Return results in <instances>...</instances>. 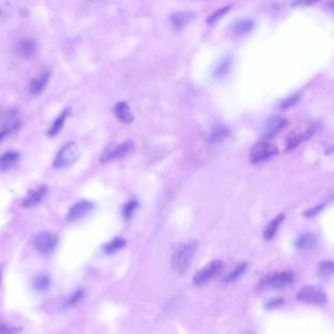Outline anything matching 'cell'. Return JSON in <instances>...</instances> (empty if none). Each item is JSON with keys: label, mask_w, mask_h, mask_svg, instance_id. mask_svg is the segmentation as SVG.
<instances>
[{"label": "cell", "mask_w": 334, "mask_h": 334, "mask_svg": "<svg viewBox=\"0 0 334 334\" xmlns=\"http://www.w3.org/2000/svg\"><path fill=\"white\" fill-rule=\"evenodd\" d=\"M126 240H124L123 238H115L112 241L109 242L108 244L105 245L104 247V250L107 254H113L115 252H117L120 250H122L125 246H126Z\"/></svg>", "instance_id": "25"}, {"label": "cell", "mask_w": 334, "mask_h": 334, "mask_svg": "<svg viewBox=\"0 0 334 334\" xmlns=\"http://www.w3.org/2000/svg\"><path fill=\"white\" fill-rule=\"evenodd\" d=\"M318 274L323 278H329L334 275V262L323 261L318 266Z\"/></svg>", "instance_id": "26"}, {"label": "cell", "mask_w": 334, "mask_h": 334, "mask_svg": "<svg viewBox=\"0 0 334 334\" xmlns=\"http://www.w3.org/2000/svg\"><path fill=\"white\" fill-rule=\"evenodd\" d=\"M300 98V94L299 93H295L287 98H285L284 100H282L279 104V108L280 109H287L289 107H291L292 105H294Z\"/></svg>", "instance_id": "31"}, {"label": "cell", "mask_w": 334, "mask_h": 334, "mask_svg": "<svg viewBox=\"0 0 334 334\" xmlns=\"http://www.w3.org/2000/svg\"><path fill=\"white\" fill-rule=\"evenodd\" d=\"M316 131L314 125H306L304 127L295 128L286 138L285 152H290L299 146L302 142L311 138Z\"/></svg>", "instance_id": "7"}, {"label": "cell", "mask_w": 334, "mask_h": 334, "mask_svg": "<svg viewBox=\"0 0 334 334\" xmlns=\"http://www.w3.org/2000/svg\"><path fill=\"white\" fill-rule=\"evenodd\" d=\"M254 28V23L250 19H245L237 22L234 26V31L240 36H245L250 33Z\"/></svg>", "instance_id": "23"}, {"label": "cell", "mask_w": 334, "mask_h": 334, "mask_svg": "<svg viewBox=\"0 0 334 334\" xmlns=\"http://www.w3.org/2000/svg\"><path fill=\"white\" fill-rule=\"evenodd\" d=\"M294 275L291 271H280L267 275L259 284L262 290H273L283 288L293 282Z\"/></svg>", "instance_id": "2"}, {"label": "cell", "mask_w": 334, "mask_h": 334, "mask_svg": "<svg viewBox=\"0 0 334 334\" xmlns=\"http://www.w3.org/2000/svg\"><path fill=\"white\" fill-rule=\"evenodd\" d=\"M17 54L22 58H30L32 57L37 51V44L33 39L27 38L21 40L16 46Z\"/></svg>", "instance_id": "13"}, {"label": "cell", "mask_w": 334, "mask_h": 334, "mask_svg": "<svg viewBox=\"0 0 334 334\" xmlns=\"http://www.w3.org/2000/svg\"><path fill=\"white\" fill-rule=\"evenodd\" d=\"M81 153L79 147L74 142H69L65 144L58 152L53 167L55 168H67L72 167L80 158Z\"/></svg>", "instance_id": "5"}, {"label": "cell", "mask_w": 334, "mask_h": 334, "mask_svg": "<svg viewBox=\"0 0 334 334\" xmlns=\"http://www.w3.org/2000/svg\"><path fill=\"white\" fill-rule=\"evenodd\" d=\"M223 268V262L221 260H214L199 270L194 277V282L195 284H203L209 281L212 278L219 274Z\"/></svg>", "instance_id": "10"}, {"label": "cell", "mask_w": 334, "mask_h": 334, "mask_svg": "<svg viewBox=\"0 0 334 334\" xmlns=\"http://www.w3.org/2000/svg\"><path fill=\"white\" fill-rule=\"evenodd\" d=\"M69 112H70V110H69V109L65 110V111H63V112H62V113L54 120V122H53V124H52V126L50 127L49 132H48V135H49L50 137H55L57 134L60 133V131L62 130V128H63L65 122H66V119H67V117H68V115H69Z\"/></svg>", "instance_id": "21"}, {"label": "cell", "mask_w": 334, "mask_h": 334, "mask_svg": "<svg viewBox=\"0 0 334 334\" xmlns=\"http://www.w3.org/2000/svg\"><path fill=\"white\" fill-rule=\"evenodd\" d=\"M138 206H139V202L137 201V199H134V198L130 199L122 207V216L125 219L131 218L135 210L138 208Z\"/></svg>", "instance_id": "27"}, {"label": "cell", "mask_w": 334, "mask_h": 334, "mask_svg": "<svg viewBox=\"0 0 334 334\" xmlns=\"http://www.w3.org/2000/svg\"><path fill=\"white\" fill-rule=\"evenodd\" d=\"M194 15L189 12H178L170 17V22L173 28L177 30L184 28L193 19Z\"/></svg>", "instance_id": "16"}, {"label": "cell", "mask_w": 334, "mask_h": 334, "mask_svg": "<svg viewBox=\"0 0 334 334\" xmlns=\"http://www.w3.org/2000/svg\"><path fill=\"white\" fill-rule=\"evenodd\" d=\"M229 135H230V130L227 126L223 124H217L211 130L209 141L211 144H218V143L223 142L225 139H227Z\"/></svg>", "instance_id": "18"}, {"label": "cell", "mask_w": 334, "mask_h": 334, "mask_svg": "<svg viewBox=\"0 0 334 334\" xmlns=\"http://www.w3.org/2000/svg\"><path fill=\"white\" fill-rule=\"evenodd\" d=\"M135 150V145L131 140L124 141L122 143H111L104 150L100 162L102 164H107L111 161L119 160L126 155L132 153Z\"/></svg>", "instance_id": "3"}, {"label": "cell", "mask_w": 334, "mask_h": 334, "mask_svg": "<svg viewBox=\"0 0 334 334\" xmlns=\"http://www.w3.org/2000/svg\"><path fill=\"white\" fill-rule=\"evenodd\" d=\"M231 5H228V6H225V7H222L220 9H218L216 12H214L213 14H211L209 16V18L207 19V23L208 24H213V23H216L219 19H221L222 17L225 16V14L231 9Z\"/></svg>", "instance_id": "30"}, {"label": "cell", "mask_w": 334, "mask_h": 334, "mask_svg": "<svg viewBox=\"0 0 334 334\" xmlns=\"http://www.w3.org/2000/svg\"><path fill=\"white\" fill-rule=\"evenodd\" d=\"M0 334H16V332L12 327L0 323Z\"/></svg>", "instance_id": "34"}, {"label": "cell", "mask_w": 334, "mask_h": 334, "mask_svg": "<svg viewBox=\"0 0 334 334\" xmlns=\"http://www.w3.org/2000/svg\"><path fill=\"white\" fill-rule=\"evenodd\" d=\"M283 220H284V214L280 213L277 217H275L272 221H270V223L267 225V227L264 230L263 236L266 241H271L276 236L278 229Z\"/></svg>", "instance_id": "19"}, {"label": "cell", "mask_w": 334, "mask_h": 334, "mask_svg": "<svg viewBox=\"0 0 334 334\" xmlns=\"http://www.w3.org/2000/svg\"><path fill=\"white\" fill-rule=\"evenodd\" d=\"M197 247L198 243L195 240H190L175 246L171 257V266L176 273L185 274L187 272Z\"/></svg>", "instance_id": "1"}, {"label": "cell", "mask_w": 334, "mask_h": 334, "mask_svg": "<svg viewBox=\"0 0 334 334\" xmlns=\"http://www.w3.org/2000/svg\"><path fill=\"white\" fill-rule=\"evenodd\" d=\"M330 7H331V9H333L334 11V1H333V2L330 4Z\"/></svg>", "instance_id": "37"}, {"label": "cell", "mask_w": 334, "mask_h": 334, "mask_svg": "<svg viewBox=\"0 0 334 334\" xmlns=\"http://www.w3.org/2000/svg\"><path fill=\"white\" fill-rule=\"evenodd\" d=\"M278 154V149L268 142H259L255 144L250 150V160L252 165H257L265 162Z\"/></svg>", "instance_id": "6"}, {"label": "cell", "mask_w": 334, "mask_h": 334, "mask_svg": "<svg viewBox=\"0 0 334 334\" xmlns=\"http://www.w3.org/2000/svg\"><path fill=\"white\" fill-rule=\"evenodd\" d=\"M316 245V238L309 233H305L298 237L295 242V247L299 250H311Z\"/></svg>", "instance_id": "22"}, {"label": "cell", "mask_w": 334, "mask_h": 334, "mask_svg": "<svg viewBox=\"0 0 334 334\" xmlns=\"http://www.w3.org/2000/svg\"><path fill=\"white\" fill-rule=\"evenodd\" d=\"M319 0H294L292 2V6H309L315 4Z\"/></svg>", "instance_id": "33"}, {"label": "cell", "mask_w": 334, "mask_h": 334, "mask_svg": "<svg viewBox=\"0 0 334 334\" xmlns=\"http://www.w3.org/2000/svg\"><path fill=\"white\" fill-rule=\"evenodd\" d=\"M84 290H82V289H79V290H77L74 294H72L71 296H70V298L67 300V302H66V307H68V308H74V307H76L81 301H82V299L84 298Z\"/></svg>", "instance_id": "29"}, {"label": "cell", "mask_w": 334, "mask_h": 334, "mask_svg": "<svg viewBox=\"0 0 334 334\" xmlns=\"http://www.w3.org/2000/svg\"><path fill=\"white\" fill-rule=\"evenodd\" d=\"M249 264L247 262H242L239 265H237L225 278V281L226 282H233L235 280H237L240 277H242L246 271L248 270Z\"/></svg>", "instance_id": "24"}, {"label": "cell", "mask_w": 334, "mask_h": 334, "mask_svg": "<svg viewBox=\"0 0 334 334\" xmlns=\"http://www.w3.org/2000/svg\"><path fill=\"white\" fill-rule=\"evenodd\" d=\"M33 286L37 290H46L50 286V278L46 275H39L33 280Z\"/></svg>", "instance_id": "28"}, {"label": "cell", "mask_w": 334, "mask_h": 334, "mask_svg": "<svg viewBox=\"0 0 334 334\" xmlns=\"http://www.w3.org/2000/svg\"><path fill=\"white\" fill-rule=\"evenodd\" d=\"M47 191H48V188L45 185H41V186L31 190L28 194V195L25 197V199L23 201V206L28 208V207H31V206L37 204L45 196V195L47 194Z\"/></svg>", "instance_id": "12"}, {"label": "cell", "mask_w": 334, "mask_h": 334, "mask_svg": "<svg viewBox=\"0 0 334 334\" xmlns=\"http://www.w3.org/2000/svg\"><path fill=\"white\" fill-rule=\"evenodd\" d=\"M296 297L301 302L314 304L318 306L325 305L328 301L326 291L321 285H317V284L303 286L298 291Z\"/></svg>", "instance_id": "4"}, {"label": "cell", "mask_w": 334, "mask_h": 334, "mask_svg": "<svg viewBox=\"0 0 334 334\" xmlns=\"http://www.w3.org/2000/svg\"><path fill=\"white\" fill-rule=\"evenodd\" d=\"M57 244L58 238L49 232H40L33 240V246L35 250L45 255L52 253L56 249Z\"/></svg>", "instance_id": "8"}, {"label": "cell", "mask_w": 334, "mask_h": 334, "mask_svg": "<svg viewBox=\"0 0 334 334\" xmlns=\"http://www.w3.org/2000/svg\"><path fill=\"white\" fill-rule=\"evenodd\" d=\"M94 205L91 201L83 199L75 203L69 210L67 215V221L69 222H76L84 218L92 209Z\"/></svg>", "instance_id": "11"}, {"label": "cell", "mask_w": 334, "mask_h": 334, "mask_svg": "<svg viewBox=\"0 0 334 334\" xmlns=\"http://www.w3.org/2000/svg\"><path fill=\"white\" fill-rule=\"evenodd\" d=\"M231 66H232V59L229 56L222 58V60L218 63V65L216 66L214 70V73H213L214 77L217 79H222L226 77L231 70Z\"/></svg>", "instance_id": "20"}, {"label": "cell", "mask_w": 334, "mask_h": 334, "mask_svg": "<svg viewBox=\"0 0 334 334\" xmlns=\"http://www.w3.org/2000/svg\"><path fill=\"white\" fill-rule=\"evenodd\" d=\"M9 131H10V129H5V130H3V131H1L0 132V141L9 133Z\"/></svg>", "instance_id": "36"}, {"label": "cell", "mask_w": 334, "mask_h": 334, "mask_svg": "<svg viewBox=\"0 0 334 334\" xmlns=\"http://www.w3.org/2000/svg\"><path fill=\"white\" fill-rule=\"evenodd\" d=\"M323 205H318V206H316V207H314L313 209H310V210H308L307 212H305V215L306 216H309V217H312V216H315V215H317L320 211H321V209H323Z\"/></svg>", "instance_id": "35"}, {"label": "cell", "mask_w": 334, "mask_h": 334, "mask_svg": "<svg viewBox=\"0 0 334 334\" xmlns=\"http://www.w3.org/2000/svg\"><path fill=\"white\" fill-rule=\"evenodd\" d=\"M50 79V74L49 73H43L42 75L36 77L35 79H33L29 86H28V91L31 95H38L40 94L43 89L45 88V86L48 84V81Z\"/></svg>", "instance_id": "17"}, {"label": "cell", "mask_w": 334, "mask_h": 334, "mask_svg": "<svg viewBox=\"0 0 334 334\" xmlns=\"http://www.w3.org/2000/svg\"><path fill=\"white\" fill-rule=\"evenodd\" d=\"M113 112L116 118L124 123H131L134 120V115L126 102H118L113 108Z\"/></svg>", "instance_id": "14"}, {"label": "cell", "mask_w": 334, "mask_h": 334, "mask_svg": "<svg viewBox=\"0 0 334 334\" xmlns=\"http://www.w3.org/2000/svg\"><path fill=\"white\" fill-rule=\"evenodd\" d=\"M20 160V154L16 151H9L0 156V171L6 172L14 167Z\"/></svg>", "instance_id": "15"}, {"label": "cell", "mask_w": 334, "mask_h": 334, "mask_svg": "<svg viewBox=\"0 0 334 334\" xmlns=\"http://www.w3.org/2000/svg\"><path fill=\"white\" fill-rule=\"evenodd\" d=\"M288 120L283 116H273L267 119L262 127L260 134L264 139H270L276 136L278 132H280L287 125Z\"/></svg>", "instance_id": "9"}, {"label": "cell", "mask_w": 334, "mask_h": 334, "mask_svg": "<svg viewBox=\"0 0 334 334\" xmlns=\"http://www.w3.org/2000/svg\"><path fill=\"white\" fill-rule=\"evenodd\" d=\"M283 304V299L282 298H275L271 301H269L266 304V308L267 309H274V308H278L279 306H281Z\"/></svg>", "instance_id": "32"}]
</instances>
